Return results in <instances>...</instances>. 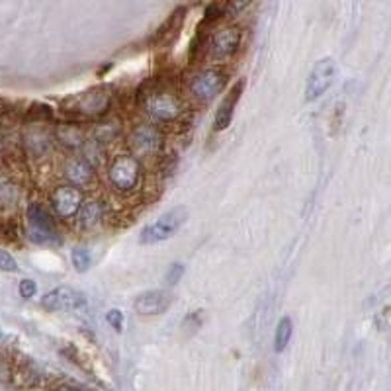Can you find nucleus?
Wrapping results in <instances>:
<instances>
[{
	"instance_id": "nucleus-1",
	"label": "nucleus",
	"mask_w": 391,
	"mask_h": 391,
	"mask_svg": "<svg viewBox=\"0 0 391 391\" xmlns=\"http://www.w3.org/2000/svg\"><path fill=\"white\" fill-rule=\"evenodd\" d=\"M112 102V94L106 88H88L85 93L73 94L63 102V112L75 118H100L108 112Z\"/></svg>"
},
{
	"instance_id": "nucleus-2",
	"label": "nucleus",
	"mask_w": 391,
	"mask_h": 391,
	"mask_svg": "<svg viewBox=\"0 0 391 391\" xmlns=\"http://www.w3.org/2000/svg\"><path fill=\"white\" fill-rule=\"evenodd\" d=\"M186 217H188L186 207H172L169 212H165L157 221L149 223L145 229L141 231L139 243H143V245H157V243H162V241H169L184 225Z\"/></svg>"
},
{
	"instance_id": "nucleus-3",
	"label": "nucleus",
	"mask_w": 391,
	"mask_h": 391,
	"mask_svg": "<svg viewBox=\"0 0 391 391\" xmlns=\"http://www.w3.org/2000/svg\"><path fill=\"white\" fill-rule=\"evenodd\" d=\"M139 177H141V167L133 155L115 157L108 169V180L118 192H131L139 184Z\"/></svg>"
},
{
	"instance_id": "nucleus-4",
	"label": "nucleus",
	"mask_w": 391,
	"mask_h": 391,
	"mask_svg": "<svg viewBox=\"0 0 391 391\" xmlns=\"http://www.w3.org/2000/svg\"><path fill=\"white\" fill-rule=\"evenodd\" d=\"M337 77V63L330 57H325L321 61L315 63V67L309 73L306 85V100L313 102V100L321 98L323 94L329 90Z\"/></svg>"
},
{
	"instance_id": "nucleus-5",
	"label": "nucleus",
	"mask_w": 391,
	"mask_h": 391,
	"mask_svg": "<svg viewBox=\"0 0 391 391\" xmlns=\"http://www.w3.org/2000/svg\"><path fill=\"white\" fill-rule=\"evenodd\" d=\"M28 225H30V239L33 243L46 245L57 239V229L51 215L41 204H30L28 207Z\"/></svg>"
},
{
	"instance_id": "nucleus-6",
	"label": "nucleus",
	"mask_w": 391,
	"mask_h": 391,
	"mask_svg": "<svg viewBox=\"0 0 391 391\" xmlns=\"http://www.w3.org/2000/svg\"><path fill=\"white\" fill-rule=\"evenodd\" d=\"M41 306L49 311H77L86 306V298L75 288L59 286L41 298Z\"/></svg>"
},
{
	"instance_id": "nucleus-7",
	"label": "nucleus",
	"mask_w": 391,
	"mask_h": 391,
	"mask_svg": "<svg viewBox=\"0 0 391 391\" xmlns=\"http://www.w3.org/2000/svg\"><path fill=\"white\" fill-rule=\"evenodd\" d=\"M223 85H225V77L215 69L198 71L196 75H192L190 83H188L194 98L202 100V102L214 100L217 94L221 93Z\"/></svg>"
},
{
	"instance_id": "nucleus-8",
	"label": "nucleus",
	"mask_w": 391,
	"mask_h": 391,
	"mask_svg": "<svg viewBox=\"0 0 391 391\" xmlns=\"http://www.w3.org/2000/svg\"><path fill=\"white\" fill-rule=\"evenodd\" d=\"M145 112L155 122H172L180 115V102L169 93H153L147 96Z\"/></svg>"
},
{
	"instance_id": "nucleus-9",
	"label": "nucleus",
	"mask_w": 391,
	"mask_h": 391,
	"mask_svg": "<svg viewBox=\"0 0 391 391\" xmlns=\"http://www.w3.org/2000/svg\"><path fill=\"white\" fill-rule=\"evenodd\" d=\"M130 149L137 157H149L161 149V133L153 125H137L130 135Z\"/></svg>"
},
{
	"instance_id": "nucleus-10",
	"label": "nucleus",
	"mask_w": 391,
	"mask_h": 391,
	"mask_svg": "<svg viewBox=\"0 0 391 391\" xmlns=\"http://www.w3.org/2000/svg\"><path fill=\"white\" fill-rule=\"evenodd\" d=\"M241 33L237 28H223L217 30L209 39V57L215 61H223L237 51Z\"/></svg>"
},
{
	"instance_id": "nucleus-11",
	"label": "nucleus",
	"mask_w": 391,
	"mask_h": 391,
	"mask_svg": "<svg viewBox=\"0 0 391 391\" xmlns=\"http://www.w3.org/2000/svg\"><path fill=\"white\" fill-rule=\"evenodd\" d=\"M172 293L167 292V290H151V292L141 293L135 301H133V309L137 311L139 315H161L165 313L167 309L172 303Z\"/></svg>"
},
{
	"instance_id": "nucleus-12",
	"label": "nucleus",
	"mask_w": 391,
	"mask_h": 391,
	"mask_svg": "<svg viewBox=\"0 0 391 391\" xmlns=\"http://www.w3.org/2000/svg\"><path fill=\"white\" fill-rule=\"evenodd\" d=\"M51 204L61 217H73L83 204V194L73 186H59L51 194Z\"/></svg>"
},
{
	"instance_id": "nucleus-13",
	"label": "nucleus",
	"mask_w": 391,
	"mask_h": 391,
	"mask_svg": "<svg viewBox=\"0 0 391 391\" xmlns=\"http://www.w3.org/2000/svg\"><path fill=\"white\" fill-rule=\"evenodd\" d=\"M243 88H245V80H239L237 85L231 88L229 94L225 96V100L221 102V106L217 110V114H215V131H223L229 127L231 120H233V114H235V110H237L239 100H241V94H243Z\"/></svg>"
},
{
	"instance_id": "nucleus-14",
	"label": "nucleus",
	"mask_w": 391,
	"mask_h": 391,
	"mask_svg": "<svg viewBox=\"0 0 391 391\" xmlns=\"http://www.w3.org/2000/svg\"><path fill=\"white\" fill-rule=\"evenodd\" d=\"M93 174V167L86 159H69L65 165V177L71 184H86Z\"/></svg>"
},
{
	"instance_id": "nucleus-15",
	"label": "nucleus",
	"mask_w": 391,
	"mask_h": 391,
	"mask_svg": "<svg viewBox=\"0 0 391 391\" xmlns=\"http://www.w3.org/2000/svg\"><path fill=\"white\" fill-rule=\"evenodd\" d=\"M78 225L83 227H94L96 223L102 219V214H104V206L96 202V199H88L85 204H80L78 207Z\"/></svg>"
},
{
	"instance_id": "nucleus-16",
	"label": "nucleus",
	"mask_w": 391,
	"mask_h": 391,
	"mask_svg": "<svg viewBox=\"0 0 391 391\" xmlns=\"http://www.w3.org/2000/svg\"><path fill=\"white\" fill-rule=\"evenodd\" d=\"M26 147H28L30 153L36 155V157L46 155L47 151L51 149V141H49L47 131L41 130V127H33L31 131H28V133H26Z\"/></svg>"
},
{
	"instance_id": "nucleus-17",
	"label": "nucleus",
	"mask_w": 391,
	"mask_h": 391,
	"mask_svg": "<svg viewBox=\"0 0 391 391\" xmlns=\"http://www.w3.org/2000/svg\"><path fill=\"white\" fill-rule=\"evenodd\" d=\"M292 333H293L292 319H290V317L280 319V323H278V329H276V338H274V350H276V353H284L286 348H288L290 340H292Z\"/></svg>"
},
{
	"instance_id": "nucleus-18",
	"label": "nucleus",
	"mask_w": 391,
	"mask_h": 391,
	"mask_svg": "<svg viewBox=\"0 0 391 391\" xmlns=\"http://www.w3.org/2000/svg\"><path fill=\"white\" fill-rule=\"evenodd\" d=\"M71 261H73V266L77 272H86L93 264V254L85 246H75L71 253Z\"/></svg>"
},
{
	"instance_id": "nucleus-19",
	"label": "nucleus",
	"mask_w": 391,
	"mask_h": 391,
	"mask_svg": "<svg viewBox=\"0 0 391 391\" xmlns=\"http://www.w3.org/2000/svg\"><path fill=\"white\" fill-rule=\"evenodd\" d=\"M18 199V190L10 182V178L0 174V206H14Z\"/></svg>"
},
{
	"instance_id": "nucleus-20",
	"label": "nucleus",
	"mask_w": 391,
	"mask_h": 391,
	"mask_svg": "<svg viewBox=\"0 0 391 391\" xmlns=\"http://www.w3.org/2000/svg\"><path fill=\"white\" fill-rule=\"evenodd\" d=\"M59 139H63V143H67L71 147H77L83 143L80 131L75 130L73 125H65V130H59Z\"/></svg>"
},
{
	"instance_id": "nucleus-21",
	"label": "nucleus",
	"mask_w": 391,
	"mask_h": 391,
	"mask_svg": "<svg viewBox=\"0 0 391 391\" xmlns=\"http://www.w3.org/2000/svg\"><path fill=\"white\" fill-rule=\"evenodd\" d=\"M0 270L2 272H18V262L14 261V256L0 249Z\"/></svg>"
},
{
	"instance_id": "nucleus-22",
	"label": "nucleus",
	"mask_w": 391,
	"mask_h": 391,
	"mask_svg": "<svg viewBox=\"0 0 391 391\" xmlns=\"http://www.w3.org/2000/svg\"><path fill=\"white\" fill-rule=\"evenodd\" d=\"M106 321L112 325V329H115L118 333H120L123 327V313L120 311V309H110L106 315Z\"/></svg>"
},
{
	"instance_id": "nucleus-23",
	"label": "nucleus",
	"mask_w": 391,
	"mask_h": 391,
	"mask_svg": "<svg viewBox=\"0 0 391 391\" xmlns=\"http://www.w3.org/2000/svg\"><path fill=\"white\" fill-rule=\"evenodd\" d=\"M36 292H38V286H36L33 280H22V282H20V296H22L24 299L33 298Z\"/></svg>"
},
{
	"instance_id": "nucleus-24",
	"label": "nucleus",
	"mask_w": 391,
	"mask_h": 391,
	"mask_svg": "<svg viewBox=\"0 0 391 391\" xmlns=\"http://www.w3.org/2000/svg\"><path fill=\"white\" fill-rule=\"evenodd\" d=\"M182 274H184V266L182 264H172L169 272H167V282L169 284H177V282H180Z\"/></svg>"
},
{
	"instance_id": "nucleus-25",
	"label": "nucleus",
	"mask_w": 391,
	"mask_h": 391,
	"mask_svg": "<svg viewBox=\"0 0 391 391\" xmlns=\"http://www.w3.org/2000/svg\"><path fill=\"white\" fill-rule=\"evenodd\" d=\"M223 12H225V10H223V4H217V2L209 4V6L206 8V22H214V20H217Z\"/></svg>"
},
{
	"instance_id": "nucleus-26",
	"label": "nucleus",
	"mask_w": 391,
	"mask_h": 391,
	"mask_svg": "<svg viewBox=\"0 0 391 391\" xmlns=\"http://www.w3.org/2000/svg\"><path fill=\"white\" fill-rule=\"evenodd\" d=\"M57 391H78V390H75V387H69V385H65V387H59Z\"/></svg>"
},
{
	"instance_id": "nucleus-27",
	"label": "nucleus",
	"mask_w": 391,
	"mask_h": 391,
	"mask_svg": "<svg viewBox=\"0 0 391 391\" xmlns=\"http://www.w3.org/2000/svg\"><path fill=\"white\" fill-rule=\"evenodd\" d=\"M0 149H2V143H0Z\"/></svg>"
}]
</instances>
